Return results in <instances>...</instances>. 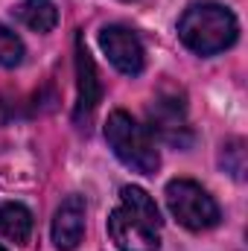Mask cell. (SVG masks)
Returning <instances> with one entry per match:
<instances>
[{
	"label": "cell",
	"mask_w": 248,
	"mask_h": 251,
	"mask_svg": "<svg viewBox=\"0 0 248 251\" xmlns=\"http://www.w3.org/2000/svg\"><path fill=\"white\" fill-rule=\"evenodd\" d=\"M161 210L143 187L120 190V201L108 216V237L120 251H158L161 249Z\"/></svg>",
	"instance_id": "6da1fadb"
},
{
	"label": "cell",
	"mask_w": 248,
	"mask_h": 251,
	"mask_svg": "<svg viewBox=\"0 0 248 251\" xmlns=\"http://www.w3.org/2000/svg\"><path fill=\"white\" fill-rule=\"evenodd\" d=\"M237 35H240V24L234 12L213 0L190 3L184 15L178 18V38L196 56H216L234 47Z\"/></svg>",
	"instance_id": "7a4b0ae2"
},
{
	"label": "cell",
	"mask_w": 248,
	"mask_h": 251,
	"mask_svg": "<svg viewBox=\"0 0 248 251\" xmlns=\"http://www.w3.org/2000/svg\"><path fill=\"white\" fill-rule=\"evenodd\" d=\"M105 140L111 152L123 161L128 170L140 176H155L161 167V155L155 149V140L149 128L137 123L128 111H111L105 120Z\"/></svg>",
	"instance_id": "3957f363"
},
{
	"label": "cell",
	"mask_w": 248,
	"mask_h": 251,
	"mask_svg": "<svg viewBox=\"0 0 248 251\" xmlns=\"http://www.w3.org/2000/svg\"><path fill=\"white\" fill-rule=\"evenodd\" d=\"M167 207L187 231H210L219 225L222 213L213 196L193 178H173L167 184Z\"/></svg>",
	"instance_id": "277c9868"
},
{
	"label": "cell",
	"mask_w": 248,
	"mask_h": 251,
	"mask_svg": "<svg viewBox=\"0 0 248 251\" xmlns=\"http://www.w3.org/2000/svg\"><path fill=\"white\" fill-rule=\"evenodd\" d=\"M149 131H155L161 140L173 146L190 143V128H187V102L178 88H164L152 105H149Z\"/></svg>",
	"instance_id": "5b68a950"
},
{
	"label": "cell",
	"mask_w": 248,
	"mask_h": 251,
	"mask_svg": "<svg viewBox=\"0 0 248 251\" xmlns=\"http://www.w3.org/2000/svg\"><path fill=\"white\" fill-rule=\"evenodd\" d=\"M99 47L102 53L108 56V62L114 64L120 73L125 76H137L143 73L146 67V53H143V44L140 38L128 29V26H105L99 32Z\"/></svg>",
	"instance_id": "8992f818"
},
{
	"label": "cell",
	"mask_w": 248,
	"mask_h": 251,
	"mask_svg": "<svg viewBox=\"0 0 248 251\" xmlns=\"http://www.w3.org/2000/svg\"><path fill=\"white\" fill-rule=\"evenodd\" d=\"M99 100H102V85H99L94 59L85 47V38L79 35L76 38V108H73V120L85 123L97 111Z\"/></svg>",
	"instance_id": "52a82bcc"
},
{
	"label": "cell",
	"mask_w": 248,
	"mask_h": 251,
	"mask_svg": "<svg viewBox=\"0 0 248 251\" xmlns=\"http://www.w3.org/2000/svg\"><path fill=\"white\" fill-rule=\"evenodd\" d=\"M85 237V199L67 196L53 216V246L59 251H73Z\"/></svg>",
	"instance_id": "ba28073f"
},
{
	"label": "cell",
	"mask_w": 248,
	"mask_h": 251,
	"mask_svg": "<svg viewBox=\"0 0 248 251\" xmlns=\"http://www.w3.org/2000/svg\"><path fill=\"white\" fill-rule=\"evenodd\" d=\"M32 228H35L32 213H29L24 204H18V201H6V204H0V234H3L9 243H15V246H26L29 237H32Z\"/></svg>",
	"instance_id": "9c48e42d"
},
{
	"label": "cell",
	"mask_w": 248,
	"mask_h": 251,
	"mask_svg": "<svg viewBox=\"0 0 248 251\" xmlns=\"http://www.w3.org/2000/svg\"><path fill=\"white\" fill-rule=\"evenodd\" d=\"M12 15L32 32H50L59 24V9L50 0H24L12 9Z\"/></svg>",
	"instance_id": "30bf717a"
},
{
	"label": "cell",
	"mask_w": 248,
	"mask_h": 251,
	"mask_svg": "<svg viewBox=\"0 0 248 251\" xmlns=\"http://www.w3.org/2000/svg\"><path fill=\"white\" fill-rule=\"evenodd\" d=\"M24 62V44L21 38L0 24V67H15Z\"/></svg>",
	"instance_id": "8fae6325"
},
{
	"label": "cell",
	"mask_w": 248,
	"mask_h": 251,
	"mask_svg": "<svg viewBox=\"0 0 248 251\" xmlns=\"http://www.w3.org/2000/svg\"><path fill=\"white\" fill-rule=\"evenodd\" d=\"M222 167L234 178H243V173H246V143L243 140H228L222 146Z\"/></svg>",
	"instance_id": "7c38bea8"
},
{
	"label": "cell",
	"mask_w": 248,
	"mask_h": 251,
	"mask_svg": "<svg viewBox=\"0 0 248 251\" xmlns=\"http://www.w3.org/2000/svg\"><path fill=\"white\" fill-rule=\"evenodd\" d=\"M0 251H6V249H3V246H0Z\"/></svg>",
	"instance_id": "4fadbf2b"
}]
</instances>
